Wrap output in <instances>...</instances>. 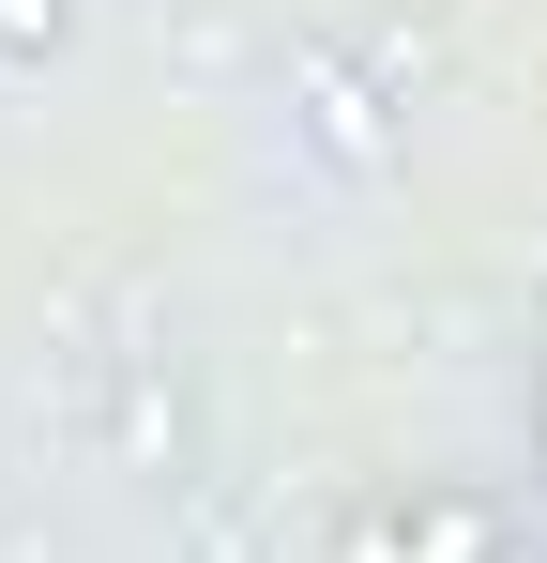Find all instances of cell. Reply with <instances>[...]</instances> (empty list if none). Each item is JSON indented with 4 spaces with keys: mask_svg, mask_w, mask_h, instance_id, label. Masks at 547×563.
Wrapping results in <instances>:
<instances>
[{
    "mask_svg": "<svg viewBox=\"0 0 547 563\" xmlns=\"http://www.w3.org/2000/svg\"><path fill=\"white\" fill-rule=\"evenodd\" d=\"M502 549H517V503H502V487H442V472H411V487H365L320 563H502Z\"/></svg>",
    "mask_w": 547,
    "mask_h": 563,
    "instance_id": "cell-1",
    "label": "cell"
},
{
    "mask_svg": "<svg viewBox=\"0 0 547 563\" xmlns=\"http://www.w3.org/2000/svg\"><path fill=\"white\" fill-rule=\"evenodd\" d=\"M289 107H304V137H320V153H335L350 184H380V168L411 153V137L380 122V92L350 77V46H289Z\"/></svg>",
    "mask_w": 547,
    "mask_h": 563,
    "instance_id": "cell-2",
    "label": "cell"
},
{
    "mask_svg": "<svg viewBox=\"0 0 547 563\" xmlns=\"http://www.w3.org/2000/svg\"><path fill=\"white\" fill-rule=\"evenodd\" d=\"M77 46V0H0V62L31 77V62H62Z\"/></svg>",
    "mask_w": 547,
    "mask_h": 563,
    "instance_id": "cell-3",
    "label": "cell"
}]
</instances>
